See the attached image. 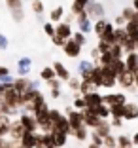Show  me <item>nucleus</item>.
Masks as SVG:
<instances>
[{"label": "nucleus", "mask_w": 138, "mask_h": 148, "mask_svg": "<svg viewBox=\"0 0 138 148\" xmlns=\"http://www.w3.org/2000/svg\"><path fill=\"white\" fill-rule=\"evenodd\" d=\"M100 53H102V51H100V49L97 48V46H95V48H91V57L95 59V65L99 63V57H100Z\"/></svg>", "instance_id": "47"}, {"label": "nucleus", "mask_w": 138, "mask_h": 148, "mask_svg": "<svg viewBox=\"0 0 138 148\" xmlns=\"http://www.w3.org/2000/svg\"><path fill=\"white\" fill-rule=\"evenodd\" d=\"M87 148H102V146H100V144H95V143H91V144H89Z\"/></svg>", "instance_id": "57"}, {"label": "nucleus", "mask_w": 138, "mask_h": 148, "mask_svg": "<svg viewBox=\"0 0 138 148\" xmlns=\"http://www.w3.org/2000/svg\"><path fill=\"white\" fill-rule=\"evenodd\" d=\"M8 74H10L8 66H0V78H2V76H8Z\"/></svg>", "instance_id": "54"}, {"label": "nucleus", "mask_w": 138, "mask_h": 148, "mask_svg": "<svg viewBox=\"0 0 138 148\" xmlns=\"http://www.w3.org/2000/svg\"><path fill=\"white\" fill-rule=\"evenodd\" d=\"M49 87H61V80L59 78H53V80H49Z\"/></svg>", "instance_id": "52"}, {"label": "nucleus", "mask_w": 138, "mask_h": 148, "mask_svg": "<svg viewBox=\"0 0 138 148\" xmlns=\"http://www.w3.org/2000/svg\"><path fill=\"white\" fill-rule=\"evenodd\" d=\"M93 66H95V65H93L91 61H87V59H82V61L78 63V76H80L82 80H89Z\"/></svg>", "instance_id": "15"}, {"label": "nucleus", "mask_w": 138, "mask_h": 148, "mask_svg": "<svg viewBox=\"0 0 138 148\" xmlns=\"http://www.w3.org/2000/svg\"><path fill=\"white\" fill-rule=\"evenodd\" d=\"M121 48H123V51H125V53L134 51V48H136V38H133V36H127V38L123 40V44H121Z\"/></svg>", "instance_id": "29"}, {"label": "nucleus", "mask_w": 138, "mask_h": 148, "mask_svg": "<svg viewBox=\"0 0 138 148\" xmlns=\"http://www.w3.org/2000/svg\"><path fill=\"white\" fill-rule=\"evenodd\" d=\"M72 133H74V137H76L78 140H87V139H89V131H87V127H85V125L78 127V129H74Z\"/></svg>", "instance_id": "32"}, {"label": "nucleus", "mask_w": 138, "mask_h": 148, "mask_svg": "<svg viewBox=\"0 0 138 148\" xmlns=\"http://www.w3.org/2000/svg\"><path fill=\"white\" fill-rule=\"evenodd\" d=\"M131 139H133V146H138V131L134 133L133 137H131Z\"/></svg>", "instance_id": "55"}, {"label": "nucleus", "mask_w": 138, "mask_h": 148, "mask_svg": "<svg viewBox=\"0 0 138 148\" xmlns=\"http://www.w3.org/2000/svg\"><path fill=\"white\" fill-rule=\"evenodd\" d=\"M8 46H10V42H8V36L0 32V51H4V49H8Z\"/></svg>", "instance_id": "45"}, {"label": "nucleus", "mask_w": 138, "mask_h": 148, "mask_svg": "<svg viewBox=\"0 0 138 148\" xmlns=\"http://www.w3.org/2000/svg\"><path fill=\"white\" fill-rule=\"evenodd\" d=\"M53 148H55V146H53Z\"/></svg>", "instance_id": "63"}, {"label": "nucleus", "mask_w": 138, "mask_h": 148, "mask_svg": "<svg viewBox=\"0 0 138 148\" xmlns=\"http://www.w3.org/2000/svg\"><path fill=\"white\" fill-rule=\"evenodd\" d=\"M10 123H12V120H10L8 114H0V139H6L8 137Z\"/></svg>", "instance_id": "22"}, {"label": "nucleus", "mask_w": 138, "mask_h": 148, "mask_svg": "<svg viewBox=\"0 0 138 148\" xmlns=\"http://www.w3.org/2000/svg\"><path fill=\"white\" fill-rule=\"evenodd\" d=\"M100 66H102V78H100V86L99 87L110 89V87L117 86V74L114 72L112 65H100Z\"/></svg>", "instance_id": "1"}, {"label": "nucleus", "mask_w": 138, "mask_h": 148, "mask_svg": "<svg viewBox=\"0 0 138 148\" xmlns=\"http://www.w3.org/2000/svg\"><path fill=\"white\" fill-rule=\"evenodd\" d=\"M85 105H87V108L89 110H95L99 105H102V95H100L99 91H89V93H85Z\"/></svg>", "instance_id": "9"}, {"label": "nucleus", "mask_w": 138, "mask_h": 148, "mask_svg": "<svg viewBox=\"0 0 138 148\" xmlns=\"http://www.w3.org/2000/svg\"><path fill=\"white\" fill-rule=\"evenodd\" d=\"M97 89V86L93 82H91V80H82V82H80V95H85V93H89V91H95Z\"/></svg>", "instance_id": "25"}, {"label": "nucleus", "mask_w": 138, "mask_h": 148, "mask_svg": "<svg viewBox=\"0 0 138 148\" xmlns=\"http://www.w3.org/2000/svg\"><path fill=\"white\" fill-rule=\"evenodd\" d=\"M66 82H68V87L72 89V91H78V89H80V82H82V78H80V76H74V78L70 76V78L66 80Z\"/></svg>", "instance_id": "40"}, {"label": "nucleus", "mask_w": 138, "mask_h": 148, "mask_svg": "<svg viewBox=\"0 0 138 148\" xmlns=\"http://www.w3.org/2000/svg\"><path fill=\"white\" fill-rule=\"evenodd\" d=\"M102 103L104 105H123V103H127V97L123 95V93H108V95H102Z\"/></svg>", "instance_id": "14"}, {"label": "nucleus", "mask_w": 138, "mask_h": 148, "mask_svg": "<svg viewBox=\"0 0 138 148\" xmlns=\"http://www.w3.org/2000/svg\"><path fill=\"white\" fill-rule=\"evenodd\" d=\"M102 146H106V148H116L117 146V139L112 135V133H108V135L102 139Z\"/></svg>", "instance_id": "36"}, {"label": "nucleus", "mask_w": 138, "mask_h": 148, "mask_svg": "<svg viewBox=\"0 0 138 148\" xmlns=\"http://www.w3.org/2000/svg\"><path fill=\"white\" fill-rule=\"evenodd\" d=\"M123 110H125V103L123 105H112L110 106V116L112 118H123Z\"/></svg>", "instance_id": "34"}, {"label": "nucleus", "mask_w": 138, "mask_h": 148, "mask_svg": "<svg viewBox=\"0 0 138 148\" xmlns=\"http://www.w3.org/2000/svg\"><path fill=\"white\" fill-rule=\"evenodd\" d=\"M48 116H49V120H51V123H53V122L57 120V118H61L63 114H61L57 108H49V110H48Z\"/></svg>", "instance_id": "44"}, {"label": "nucleus", "mask_w": 138, "mask_h": 148, "mask_svg": "<svg viewBox=\"0 0 138 148\" xmlns=\"http://www.w3.org/2000/svg\"><path fill=\"white\" fill-rule=\"evenodd\" d=\"M8 10L12 12V17L15 23L23 21V0H4Z\"/></svg>", "instance_id": "6"}, {"label": "nucleus", "mask_w": 138, "mask_h": 148, "mask_svg": "<svg viewBox=\"0 0 138 148\" xmlns=\"http://www.w3.org/2000/svg\"><path fill=\"white\" fill-rule=\"evenodd\" d=\"M63 51H65L66 57H70V59H76V57L82 55V46H80L76 40L70 36V38L65 40V44H63Z\"/></svg>", "instance_id": "2"}, {"label": "nucleus", "mask_w": 138, "mask_h": 148, "mask_svg": "<svg viewBox=\"0 0 138 148\" xmlns=\"http://www.w3.org/2000/svg\"><path fill=\"white\" fill-rule=\"evenodd\" d=\"M76 25H78V31H82L83 34L93 32V21L89 19V15L85 13V10H83V12H80L78 15H76Z\"/></svg>", "instance_id": "5"}, {"label": "nucleus", "mask_w": 138, "mask_h": 148, "mask_svg": "<svg viewBox=\"0 0 138 148\" xmlns=\"http://www.w3.org/2000/svg\"><path fill=\"white\" fill-rule=\"evenodd\" d=\"M134 51H136V53H138V38H136V48H134Z\"/></svg>", "instance_id": "60"}, {"label": "nucleus", "mask_w": 138, "mask_h": 148, "mask_svg": "<svg viewBox=\"0 0 138 148\" xmlns=\"http://www.w3.org/2000/svg\"><path fill=\"white\" fill-rule=\"evenodd\" d=\"M116 139H117V146H121V148H133V139H131V137L119 135V137H116Z\"/></svg>", "instance_id": "35"}, {"label": "nucleus", "mask_w": 138, "mask_h": 148, "mask_svg": "<svg viewBox=\"0 0 138 148\" xmlns=\"http://www.w3.org/2000/svg\"><path fill=\"white\" fill-rule=\"evenodd\" d=\"M134 15H136V10H134V8H125L123 12H121V17L125 19V23L127 21H133Z\"/></svg>", "instance_id": "38"}, {"label": "nucleus", "mask_w": 138, "mask_h": 148, "mask_svg": "<svg viewBox=\"0 0 138 148\" xmlns=\"http://www.w3.org/2000/svg\"><path fill=\"white\" fill-rule=\"evenodd\" d=\"M44 32H46L49 38H51V36H55V25H53L51 21H46V23H44Z\"/></svg>", "instance_id": "43"}, {"label": "nucleus", "mask_w": 138, "mask_h": 148, "mask_svg": "<svg viewBox=\"0 0 138 148\" xmlns=\"http://www.w3.org/2000/svg\"><path fill=\"white\" fill-rule=\"evenodd\" d=\"M114 25H117V27H123V25H125V19L121 17V15H117V17H116V21H114Z\"/></svg>", "instance_id": "53"}, {"label": "nucleus", "mask_w": 138, "mask_h": 148, "mask_svg": "<svg viewBox=\"0 0 138 148\" xmlns=\"http://www.w3.org/2000/svg\"><path fill=\"white\" fill-rule=\"evenodd\" d=\"M32 70V59L30 57H19L17 59V74L19 76H29Z\"/></svg>", "instance_id": "10"}, {"label": "nucleus", "mask_w": 138, "mask_h": 148, "mask_svg": "<svg viewBox=\"0 0 138 148\" xmlns=\"http://www.w3.org/2000/svg\"><path fill=\"white\" fill-rule=\"evenodd\" d=\"M25 125H23L19 120H15V122H12L10 123V133H8V137L10 139H13V140H19L23 137V133H25Z\"/></svg>", "instance_id": "11"}, {"label": "nucleus", "mask_w": 138, "mask_h": 148, "mask_svg": "<svg viewBox=\"0 0 138 148\" xmlns=\"http://www.w3.org/2000/svg\"><path fill=\"white\" fill-rule=\"evenodd\" d=\"M19 143H21L23 148H34V144H36V131H25L23 137L19 139Z\"/></svg>", "instance_id": "19"}, {"label": "nucleus", "mask_w": 138, "mask_h": 148, "mask_svg": "<svg viewBox=\"0 0 138 148\" xmlns=\"http://www.w3.org/2000/svg\"><path fill=\"white\" fill-rule=\"evenodd\" d=\"M136 118H138V105H134V103H125L123 120H129V122H133V120H136Z\"/></svg>", "instance_id": "20"}, {"label": "nucleus", "mask_w": 138, "mask_h": 148, "mask_svg": "<svg viewBox=\"0 0 138 148\" xmlns=\"http://www.w3.org/2000/svg\"><path fill=\"white\" fill-rule=\"evenodd\" d=\"M74 108H76V110H85V108H87L85 97H83V95H78L76 99H74Z\"/></svg>", "instance_id": "41"}, {"label": "nucleus", "mask_w": 138, "mask_h": 148, "mask_svg": "<svg viewBox=\"0 0 138 148\" xmlns=\"http://www.w3.org/2000/svg\"><path fill=\"white\" fill-rule=\"evenodd\" d=\"M89 137H91V143L100 144V146H102V137H100L99 133H95V131H91V133H89Z\"/></svg>", "instance_id": "46"}, {"label": "nucleus", "mask_w": 138, "mask_h": 148, "mask_svg": "<svg viewBox=\"0 0 138 148\" xmlns=\"http://www.w3.org/2000/svg\"><path fill=\"white\" fill-rule=\"evenodd\" d=\"M51 66H53V70H55V76L61 80V82H66V80L70 78V72H68V69H66V66L63 65V63L55 61Z\"/></svg>", "instance_id": "18"}, {"label": "nucleus", "mask_w": 138, "mask_h": 148, "mask_svg": "<svg viewBox=\"0 0 138 148\" xmlns=\"http://www.w3.org/2000/svg\"><path fill=\"white\" fill-rule=\"evenodd\" d=\"M40 78H42L44 82H49V80L57 78V76H55V70H53V66H44L42 72H40Z\"/></svg>", "instance_id": "30"}, {"label": "nucleus", "mask_w": 138, "mask_h": 148, "mask_svg": "<svg viewBox=\"0 0 138 148\" xmlns=\"http://www.w3.org/2000/svg\"><path fill=\"white\" fill-rule=\"evenodd\" d=\"M72 25H70V23H66V21H59L55 25V34L57 36H61V38L63 40H66V38H70V36H72Z\"/></svg>", "instance_id": "13"}, {"label": "nucleus", "mask_w": 138, "mask_h": 148, "mask_svg": "<svg viewBox=\"0 0 138 148\" xmlns=\"http://www.w3.org/2000/svg\"><path fill=\"white\" fill-rule=\"evenodd\" d=\"M110 125H112V127H121V125H123V118H112Z\"/></svg>", "instance_id": "49"}, {"label": "nucleus", "mask_w": 138, "mask_h": 148, "mask_svg": "<svg viewBox=\"0 0 138 148\" xmlns=\"http://www.w3.org/2000/svg\"><path fill=\"white\" fill-rule=\"evenodd\" d=\"M66 118H68V122H70V127H72V131L83 125V112H82V110H76V108L70 110Z\"/></svg>", "instance_id": "12"}, {"label": "nucleus", "mask_w": 138, "mask_h": 148, "mask_svg": "<svg viewBox=\"0 0 138 148\" xmlns=\"http://www.w3.org/2000/svg\"><path fill=\"white\" fill-rule=\"evenodd\" d=\"M112 69H114V72H116V74H121L123 70H127L125 69V61H123V59H116V61L112 63Z\"/></svg>", "instance_id": "39"}, {"label": "nucleus", "mask_w": 138, "mask_h": 148, "mask_svg": "<svg viewBox=\"0 0 138 148\" xmlns=\"http://www.w3.org/2000/svg\"><path fill=\"white\" fill-rule=\"evenodd\" d=\"M72 38L76 40V42H78L80 46H82V48H83V46L87 44V34H83L82 31H76V32H72Z\"/></svg>", "instance_id": "37"}, {"label": "nucleus", "mask_w": 138, "mask_h": 148, "mask_svg": "<svg viewBox=\"0 0 138 148\" xmlns=\"http://www.w3.org/2000/svg\"><path fill=\"white\" fill-rule=\"evenodd\" d=\"M0 114H2V110H0Z\"/></svg>", "instance_id": "61"}, {"label": "nucleus", "mask_w": 138, "mask_h": 148, "mask_svg": "<svg viewBox=\"0 0 138 148\" xmlns=\"http://www.w3.org/2000/svg\"><path fill=\"white\" fill-rule=\"evenodd\" d=\"M49 133H51V137H53V143H55V146H57V148H63V146H66V140H68V135H66L65 131L51 129Z\"/></svg>", "instance_id": "21"}, {"label": "nucleus", "mask_w": 138, "mask_h": 148, "mask_svg": "<svg viewBox=\"0 0 138 148\" xmlns=\"http://www.w3.org/2000/svg\"><path fill=\"white\" fill-rule=\"evenodd\" d=\"M114 31H116L114 23H108V25H106V31H104L99 38L104 40V42H108V44H116V34H114Z\"/></svg>", "instance_id": "23"}, {"label": "nucleus", "mask_w": 138, "mask_h": 148, "mask_svg": "<svg viewBox=\"0 0 138 148\" xmlns=\"http://www.w3.org/2000/svg\"><path fill=\"white\" fill-rule=\"evenodd\" d=\"M95 112H97V116H99L100 120H110V118H112V116H110V106H108V105H104V103L97 106Z\"/></svg>", "instance_id": "28"}, {"label": "nucleus", "mask_w": 138, "mask_h": 148, "mask_svg": "<svg viewBox=\"0 0 138 148\" xmlns=\"http://www.w3.org/2000/svg\"><path fill=\"white\" fill-rule=\"evenodd\" d=\"M51 40H53V44H55V46H59V48H63V44H65V40L61 38V36H51Z\"/></svg>", "instance_id": "50"}, {"label": "nucleus", "mask_w": 138, "mask_h": 148, "mask_svg": "<svg viewBox=\"0 0 138 148\" xmlns=\"http://www.w3.org/2000/svg\"><path fill=\"white\" fill-rule=\"evenodd\" d=\"M123 61H125V69L127 70H131V72H136V70H138V53L136 51L125 53Z\"/></svg>", "instance_id": "16"}, {"label": "nucleus", "mask_w": 138, "mask_h": 148, "mask_svg": "<svg viewBox=\"0 0 138 148\" xmlns=\"http://www.w3.org/2000/svg\"><path fill=\"white\" fill-rule=\"evenodd\" d=\"M0 148H6V139H0Z\"/></svg>", "instance_id": "58"}, {"label": "nucleus", "mask_w": 138, "mask_h": 148, "mask_svg": "<svg viewBox=\"0 0 138 148\" xmlns=\"http://www.w3.org/2000/svg\"><path fill=\"white\" fill-rule=\"evenodd\" d=\"M82 112H83V125H85L87 129H95L97 125H100V122H102V120L97 116L95 110L85 108V110H82Z\"/></svg>", "instance_id": "7"}, {"label": "nucleus", "mask_w": 138, "mask_h": 148, "mask_svg": "<svg viewBox=\"0 0 138 148\" xmlns=\"http://www.w3.org/2000/svg\"><path fill=\"white\" fill-rule=\"evenodd\" d=\"M117 86L123 87V89H131L134 91L136 87H134V72L131 70H123L121 74H117Z\"/></svg>", "instance_id": "4"}, {"label": "nucleus", "mask_w": 138, "mask_h": 148, "mask_svg": "<svg viewBox=\"0 0 138 148\" xmlns=\"http://www.w3.org/2000/svg\"><path fill=\"white\" fill-rule=\"evenodd\" d=\"M19 122L25 125L27 131H38V122H36V118L34 114H30V112H21V116H19Z\"/></svg>", "instance_id": "8"}, {"label": "nucleus", "mask_w": 138, "mask_h": 148, "mask_svg": "<svg viewBox=\"0 0 138 148\" xmlns=\"http://www.w3.org/2000/svg\"><path fill=\"white\" fill-rule=\"evenodd\" d=\"M61 97V89L59 87H51V99H59Z\"/></svg>", "instance_id": "51"}, {"label": "nucleus", "mask_w": 138, "mask_h": 148, "mask_svg": "<svg viewBox=\"0 0 138 148\" xmlns=\"http://www.w3.org/2000/svg\"><path fill=\"white\" fill-rule=\"evenodd\" d=\"M63 15H65V8H63V6H57L55 10L49 12V21L51 23H59V21H63Z\"/></svg>", "instance_id": "24"}, {"label": "nucleus", "mask_w": 138, "mask_h": 148, "mask_svg": "<svg viewBox=\"0 0 138 148\" xmlns=\"http://www.w3.org/2000/svg\"><path fill=\"white\" fill-rule=\"evenodd\" d=\"M6 148H23L21 146V143H19V140H8V143H6Z\"/></svg>", "instance_id": "48"}, {"label": "nucleus", "mask_w": 138, "mask_h": 148, "mask_svg": "<svg viewBox=\"0 0 138 148\" xmlns=\"http://www.w3.org/2000/svg\"><path fill=\"white\" fill-rule=\"evenodd\" d=\"M134 87H138V70L134 72Z\"/></svg>", "instance_id": "56"}, {"label": "nucleus", "mask_w": 138, "mask_h": 148, "mask_svg": "<svg viewBox=\"0 0 138 148\" xmlns=\"http://www.w3.org/2000/svg\"><path fill=\"white\" fill-rule=\"evenodd\" d=\"M114 61H116V57H114L110 51H102L100 57H99V65H112Z\"/></svg>", "instance_id": "33"}, {"label": "nucleus", "mask_w": 138, "mask_h": 148, "mask_svg": "<svg viewBox=\"0 0 138 148\" xmlns=\"http://www.w3.org/2000/svg\"><path fill=\"white\" fill-rule=\"evenodd\" d=\"M85 13L89 15L91 21H97V19L104 17V6L100 2H97V0H89L85 6Z\"/></svg>", "instance_id": "3"}, {"label": "nucleus", "mask_w": 138, "mask_h": 148, "mask_svg": "<svg viewBox=\"0 0 138 148\" xmlns=\"http://www.w3.org/2000/svg\"><path fill=\"white\" fill-rule=\"evenodd\" d=\"M102 148H106V146H102Z\"/></svg>", "instance_id": "62"}, {"label": "nucleus", "mask_w": 138, "mask_h": 148, "mask_svg": "<svg viewBox=\"0 0 138 148\" xmlns=\"http://www.w3.org/2000/svg\"><path fill=\"white\" fill-rule=\"evenodd\" d=\"M53 129H57V131H65L66 135H70V133H72V127H70V122H68V118H66V116L57 118L55 122H53Z\"/></svg>", "instance_id": "17"}, {"label": "nucleus", "mask_w": 138, "mask_h": 148, "mask_svg": "<svg viewBox=\"0 0 138 148\" xmlns=\"http://www.w3.org/2000/svg\"><path fill=\"white\" fill-rule=\"evenodd\" d=\"M110 21H106L104 17H100V19H97L95 21V25H93V32H95L97 36H100L104 31H106V25H108Z\"/></svg>", "instance_id": "27"}, {"label": "nucleus", "mask_w": 138, "mask_h": 148, "mask_svg": "<svg viewBox=\"0 0 138 148\" xmlns=\"http://www.w3.org/2000/svg\"><path fill=\"white\" fill-rule=\"evenodd\" d=\"M123 29L127 31V34H129V36H133V38H138V23L134 21V19H133V21H127L125 25H123Z\"/></svg>", "instance_id": "26"}, {"label": "nucleus", "mask_w": 138, "mask_h": 148, "mask_svg": "<svg viewBox=\"0 0 138 148\" xmlns=\"http://www.w3.org/2000/svg\"><path fill=\"white\" fill-rule=\"evenodd\" d=\"M32 10H34L36 15H42L44 10H46V8H44V2H42V0H32Z\"/></svg>", "instance_id": "42"}, {"label": "nucleus", "mask_w": 138, "mask_h": 148, "mask_svg": "<svg viewBox=\"0 0 138 148\" xmlns=\"http://www.w3.org/2000/svg\"><path fill=\"white\" fill-rule=\"evenodd\" d=\"M87 2H89V0H74V2H72V10H70L72 15H78L80 12H83L85 6H87Z\"/></svg>", "instance_id": "31"}, {"label": "nucleus", "mask_w": 138, "mask_h": 148, "mask_svg": "<svg viewBox=\"0 0 138 148\" xmlns=\"http://www.w3.org/2000/svg\"><path fill=\"white\" fill-rule=\"evenodd\" d=\"M133 8H134V10L138 12V0H133Z\"/></svg>", "instance_id": "59"}]
</instances>
